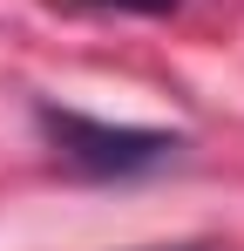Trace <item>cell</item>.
I'll use <instances>...</instances> for the list:
<instances>
[{"label":"cell","instance_id":"6da1fadb","mask_svg":"<svg viewBox=\"0 0 244 251\" xmlns=\"http://www.w3.org/2000/svg\"><path fill=\"white\" fill-rule=\"evenodd\" d=\"M41 129L61 150V163H75L81 176H136V170H156L183 150L163 129H116V123L81 116V109H54V102L41 109Z\"/></svg>","mask_w":244,"mask_h":251},{"label":"cell","instance_id":"7a4b0ae2","mask_svg":"<svg viewBox=\"0 0 244 251\" xmlns=\"http://www.w3.org/2000/svg\"><path fill=\"white\" fill-rule=\"evenodd\" d=\"M81 7H122V14H170L176 0H81Z\"/></svg>","mask_w":244,"mask_h":251},{"label":"cell","instance_id":"3957f363","mask_svg":"<svg viewBox=\"0 0 244 251\" xmlns=\"http://www.w3.org/2000/svg\"><path fill=\"white\" fill-rule=\"evenodd\" d=\"M176 251H197V245H176Z\"/></svg>","mask_w":244,"mask_h":251}]
</instances>
